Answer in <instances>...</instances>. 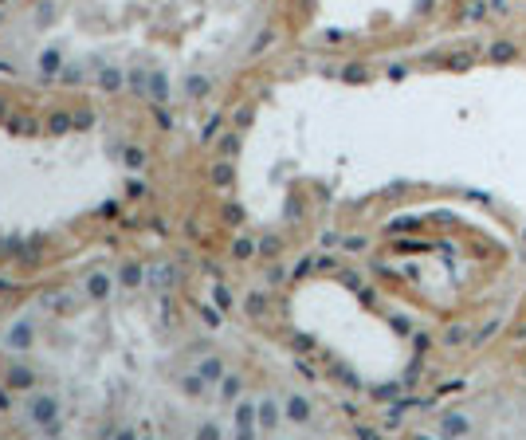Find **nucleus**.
Masks as SVG:
<instances>
[{
    "mask_svg": "<svg viewBox=\"0 0 526 440\" xmlns=\"http://www.w3.org/2000/svg\"><path fill=\"white\" fill-rule=\"evenodd\" d=\"M71 122H75V118H67V114H55V118H51V130L63 134V130H71Z\"/></svg>",
    "mask_w": 526,
    "mask_h": 440,
    "instance_id": "11",
    "label": "nucleus"
},
{
    "mask_svg": "<svg viewBox=\"0 0 526 440\" xmlns=\"http://www.w3.org/2000/svg\"><path fill=\"white\" fill-rule=\"evenodd\" d=\"M185 86H189V95H196V98L208 95V79H205V75H193V79H189Z\"/></svg>",
    "mask_w": 526,
    "mask_h": 440,
    "instance_id": "10",
    "label": "nucleus"
},
{
    "mask_svg": "<svg viewBox=\"0 0 526 440\" xmlns=\"http://www.w3.org/2000/svg\"><path fill=\"white\" fill-rule=\"evenodd\" d=\"M102 86H106V91H122V71H118V67H106V71H102Z\"/></svg>",
    "mask_w": 526,
    "mask_h": 440,
    "instance_id": "8",
    "label": "nucleus"
},
{
    "mask_svg": "<svg viewBox=\"0 0 526 440\" xmlns=\"http://www.w3.org/2000/svg\"><path fill=\"white\" fill-rule=\"evenodd\" d=\"M28 413H32V421H36V425H55V416H59V401H55V397H48V393H44V397H32V409H28Z\"/></svg>",
    "mask_w": 526,
    "mask_h": 440,
    "instance_id": "1",
    "label": "nucleus"
},
{
    "mask_svg": "<svg viewBox=\"0 0 526 440\" xmlns=\"http://www.w3.org/2000/svg\"><path fill=\"white\" fill-rule=\"evenodd\" d=\"M224 374V362L220 358H205V362H200V381H216Z\"/></svg>",
    "mask_w": 526,
    "mask_h": 440,
    "instance_id": "6",
    "label": "nucleus"
},
{
    "mask_svg": "<svg viewBox=\"0 0 526 440\" xmlns=\"http://www.w3.org/2000/svg\"><path fill=\"white\" fill-rule=\"evenodd\" d=\"M142 161H146V154H142V149H126V165H130V169H138Z\"/></svg>",
    "mask_w": 526,
    "mask_h": 440,
    "instance_id": "12",
    "label": "nucleus"
},
{
    "mask_svg": "<svg viewBox=\"0 0 526 440\" xmlns=\"http://www.w3.org/2000/svg\"><path fill=\"white\" fill-rule=\"evenodd\" d=\"M122 283H126V287H138V283H142V268H138V264H126V268H122Z\"/></svg>",
    "mask_w": 526,
    "mask_h": 440,
    "instance_id": "9",
    "label": "nucleus"
},
{
    "mask_svg": "<svg viewBox=\"0 0 526 440\" xmlns=\"http://www.w3.org/2000/svg\"><path fill=\"white\" fill-rule=\"evenodd\" d=\"M224 393H228V397H236V393H240V381H236V378L224 381Z\"/></svg>",
    "mask_w": 526,
    "mask_h": 440,
    "instance_id": "13",
    "label": "nucleus"
},
{
    "mask_svg": "<svg viewBox=\"0 0 526 440\" xmlns=\"http://www.w3.org/2000/svg\"><path fill=\"white\" fill-rule=\"evenodd\" d=\"M8 346H12V350H28V346H32V322H28V318H20V322L8 327Z\"/></svg>",
    "mask_w": 526,
    "mask_h": 440,
    "instance_id": "2",
    "label": "nucleus"
},
{
    "mask_svg": "<svg viewBox=\"0 0 526 440\" xmlns=\"http://www.w3.org/2000/svg\"><path fill=\"white\" fill-rule=\"evenodd\" d=\"M149 95L158 98V102H165V98H169V91H165V75H149Z\"/></svg>",
    "mask_w": 526,
    "mask_h": 440,
    "instance_id": "7",
    "label": "nucleus"
},
{
    "mask_svg": "<svg viewBox=\"0 0 526 440\" xmlns=\"http://www.w3.org/2000/svg\"><path fill=\"white\" fill-rule=\"evenodd\" d=\"M32 369L28 366H16V369H8V385H12V389H28V385H32Z\"/></svg>",
    "mask_w": 526,
    "mask_h": 440,
    "instance_id": "4",
    "label": "nucleus"
},
{
    "mask_svg": "<svg viewBox=\"0 0 526 440\" xmlns=\"http://www.w3.org/2000/svg\"><path fill=\"white\" fill-rule=\"evenodd\" d=\"M86 291H91V299H106L111 295V279L106 275H91L86 279Z\"/></svg>",
    "mask_w": 526,
    "mask_h": 440,
    "instance_id": "5",
    "label": "nucleus"
},
{
    "mask_svg": "<svg viewBox=\"0 0 526 440\" xmlns=\"http://www.w3.org/2000/svg\"><path fill=\"white\" fill-rule=\"evenodd\" d=\"M59 67H63V55L55 48H48L44 55H39V71H44V75H55Z\"/></svg>",
    "mask_w": 526,
    "mask_h": 440,
    "instance_id": "3",
    "label": "nucleus"
},
{
    "mask_svg": "<svg viewBox=\"0 0 526 440\" xmlns=\"http://www.w3.org/2000/svg\"><path fill=\"white\" fill-rule=\"evenodd\" d=\"M0 409H8V393L0 389Z\"/></svg>",
    "mask_w": 526,
    "mask_h": 440,
    "instance_id": "14",
    "label": "nucleus"
}]
</instances>
